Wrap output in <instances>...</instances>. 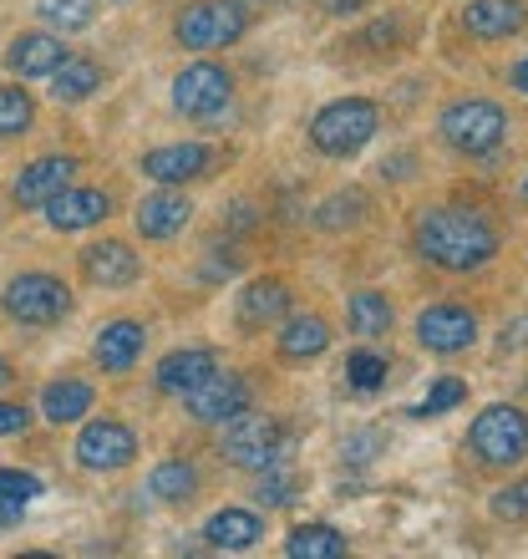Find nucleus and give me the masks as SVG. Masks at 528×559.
I'll return each instance as SVG.
<instances>
[{"label":"nucleus","instance_id":"f3484780","mask_svg":"<svg viewBox=\"0 0 528 559\" xmlns=\"http://www.w3.org/2000/svg\"><path fill=\"white\" fill-rule=\"evenodd\" d=\"M189 219H193V204L173 189L147 193L143 204H137V214H132V224H137V235L143 239H173V235L189 229Z\"/></svg>","mask_w":528,"mask_h":559},{"label":"nucleus","instance_id":"bb28decb","mask_svg":"<svg viewBox=\"0 0 528 559\" xmlns=\"http://www.w3.org/2000/svg\"><path fill=\"white\" fill-rule=\"evenodd\" d=\"M103 87V67L87 57H67L51 72V92H57V103H82V97H92V92Z\"/></svg>","mask_w":528,"mask_h":559},{"label":"nucleus","instance_id":"9d476101","mask_svg":"<svg viewBox=\"0 0 528 559\" xmlns=\"http://www.w3.org/2000/svg\"><path fill=\"white\" fill-rule=\"evenodd\" d=\"M183 402H189V417H193V423L229 427L235 417L250 413L254 392H250V382H244V377H235V371H214V377H208L204 386H193Z\"/></svg>","mask_w":528,"mask_h":559},{"label":"nucleus","instance_id":"7c9ffc66","mask_svg":"<svg viewBox=\"0 0 528 559\" xmlns=\"http://www.w3.org/2000/svg\"><path fill=\"white\" fill-rule=\"evenodd\" d=\"M382 382H386V356L382 352L361 346V352L346 356V386H351V392H376Z\"/></svg>","mask_w":528,"mask_h":559},{"label":"nucleus","instance_id":"1a4fd4ad","mask_svg":"<svg viewBox=\"0 0 528 559\" xmlns=\"http://www.w3.org/2000/svg\"><path fill=\"white\" fill-rule=\"evenodd\" d=\"M132 457H137V432L128 423H118V417H97L76 438V463L87 473H118Z\"/></svg>","mask_w":528,"mask_h":559},{"label":"nucleus","instance_id":"a19ab883","mask_svg":"<svg viewBox=\"0 0 528 559\" xmlns=\"http://www.w3.org/2000/svg\"><path fill=\"white\" fill-rule=\"evenodd\" d=\"M112 5H128V0H112Z\"/></svg>","mask_w":528,"mask_h":559},{"label":"nucleus","instance_id":"412c9836","mask_svg":"<svg viewBox=\"0 0 528 559\" xmlns=\"http://www.w3.org/2000/svg\"><path fill=\"white\" fill-rule=\"evenodd\" d=\"M290 310V285L285 280H254V285H244V295H239V325L244 331H264V325H275L279 316Z\"/></svg>","mask_w":528,"mask_h":559},{"label":"nucleus","instance_id":"ea45409f","mask_svg":"<svg viewBox=\"0 0 528 559\" xmlns=\"http://www.w3.org/2000/svg\"><path fill=\"white\" fill-rule=\"evenodd\" d=\"M524 199H528V178H524Z\"/></svg>","mask_w":528,"mask_h":559},{"label":"nucleus","instance_id":"c9c22d12","mask_svg":"<svg viewBox=\"0 0 528 559\" xmlns=\"http://www.w3.org/2000/svg\"><path fill=\"white\" fill-rule=\"evenodd\" d=\"M382 448H386V438L367 427V432H351V438L340 442V457H346V463H371V457L382 453Z\"/></svg>","mask_w":528,"mask_h":559},{"label":"nucleus","instance_id":"4be33fe9","mask_svg":"<svg viewBox=\"0 0 528 559\" xmlns=\"http://www.w3.org/2000/svg\"><path fill=\"white\" fill-rule=\"evenodd\" d=\"M204 539H208V549H254L264 539V524L250 509H219L204 524Z\"/></svg>","mask_w":528,"mask_h":559},{"label":"nucleus","instance_id":"0eeeda50","mask_svg":"<svg viewBox=\"0 0 528 559\" xmlns=\"http://www.w3.org/2000/svg\"><path fill=\"white\" fill-rule=\"evenodd\" d=\"M0 306H5V316L21 325H57L72 316V290H67L57 275L31 270V275H15L11 285H5Z\"/></svg>","mask_w":528,"mask_h":559},{"label":"nucleus","instance_id":"58836bf2","mask_svg":"<svg viewBox=\"0 0 528 559\" xmlns=\"http://www.w3.org/2000/svg\"><path fill=\"white\" fill-rule=\"evenodd\" d=\"M11 382H15V367L5 361V356H0V386H11Z\"/></svg>","mask_w":528,"mask_h":559},{"label":"nucleus","instance_id":"473e14b6","mask_svg":"<svg viewBox=\"0 0 528 559\" xmlns=\"http://www.w3.org/2000/svg\"><path fill=\"white\" fill-rule=\"evenodd\" d=\"M36 118V103H31V92L21 87H0V138H21Z\"/></svg>","mask_w":528,"mask_h":559},{"label":"nucleus","instance_id":"6ab92c4d","mask_svg":"<svg viewBox=\"0 0 528 559\" xmlns=\"http://www.w3.org/2000/svg\"><path fill=\"white\" fill-rule=\"evenodd\" d=\"M463 26L478 36V41H508L528 26V5L524 0H472L463 11Z\"/></svg>","mask_w":528,"mask_h":559},{"label":"nucleus","instance_id":"c756f323","mask_svg":"<svg viewBox=\"0 0 528 559\" xmlns=\"http://www.w3.org/2000/svg\"><path fill=\"white\" fill-rule=\"evenodd\" d=\"M300 488H305V484H300V473H295L285 457H279V463H269V468H260V503H264V509H285Z\"/></svg>","mask_w":528,"mask_h":559},{"label":"nucleus","instance_id":"e433bc0d","mask_svg":"<svg viewBox=\"0 0 528 559\" xmlns=\"http://www.w3.org/2000/svg\"><path fill=\"white\" fill-rule=\"evenodd\" d=\"M31 427V413L21 402H0V438H15V432H26Z\"/></svg>","mask_w":528,"mask_h":559},{"label":"nucleus","instance_id":"f03ea898","mask_svg":"<svg viewBox=\"0 0 528 559\" xmlns=\"http://www.w3.org/2000/svg\"><path fill=\"white\" fill-rule=\"evenodd\" d=\"M376 128H382L376 103H367V97H340V103L315 112L310 143H315V153H325V158H356V153L376 138Z\"/></svg>","mask_w":528,"mask_h":559},{"label":"nucleus","instance_id":"20e7f679","mask_svg":"<svg viewBox=\"0 0 528 559\" xmlns=\"http://www.w3.org/2000/svg\"><path fill=\"white\" fill-rule=\"evenodd\" d=\"M468 453L478 457V468H514L528 457V413L493 402L483 417L468 427Z\"/></svg>","mask_w":528,"mask_h":559},{"label":"nucleus","instance_id":"72a5a7b5","mask_svg":"<svg viewBox=\"0 0 528 559\" xmlns=\"http://www.w3.org/2000/svg\"><path fill=\"white\" fill-rule=\"evenodd\" d=\"M457 402H468V382H457V377H442L437 386H432V392H427V402H417V407H411V417H442V413H453Z\"/></svg>","mask_w":528,"mask_h":559},{"label":"nucleus","instance_id":"6e6552de","mask_svg":"<svg viewBox=\"0 0 528 559\" xmlns=\"http://www.w3.org/2000/svg\"><path fill=\"white\" fill-rule=\"evenodd\" d=\"M235 103V76L224 72L219 61H193L173 76V107L193 122L219 118L224 107Z\"/></svg>","mask_w":528,"mask_h":559},{"label":"nucleus","instance_id":"f704fd0d","mask_svg":"<svg viewBox=\"0 0 528 559\" xmlns=\"http://www.w3.org/2000/svg\"><path fill=\"white\" fill-rule=\"evenodd\" d=\"M488 509H493V519H499V524H528V478L499 488V493L488 499Z\"/></svg>","mask_w":528,"mask_h":559},{"label":"nucleus","instance_id":"f8f14e48","mask_svg":"<svg viewBox=\"0 0 528 559\" xmlns=\"http://www.w3.org/2000/svg\"><path fill=\"white\" fill-rule=\"evenodd\" d=\"M214 168H219V153L208 143H168L143 158V174L158 183H193V178H208Z\"/></svg>","mask_w":528,"mask_h":559},{"label":"nucleus","instance_id":"cd10ccee","mask_svg":"<svg viewBox=\"0 0 528 559\" xmlns=\"http://www.w3.org/2000/svg\"><path fill=\"white\" fill-rule=\"evenodd\" d=\"M285 555L290 559H340L346 555V534L331 530V524H300L285 539Z\"/></svg>","mask_w":528,"mask_h":559},{"label":"nucleus","instance_id":"dca6fc26","mask_svg":"<svg viewBox=\"0 0 528 559\" xmlns=\"http://www.w3.org/2000/svg\"><path fill=\"white\" fill-rule=\"evenodd\" d=\"M107 214H112V199H107L103 189H72V183L46 204V224L61 229V235H72V229H92V224H103Z\"/></svg>","mask_w":528,"mask_h":559},{"label":"nucleus","instance_id":"9b49d317","mask_svg":"<svg viewBox=\"0 0 528 559\" xmlns=\"http://www.w3.org/2000/svg\"><path fill=\"white\" fill-rule=\"evenodd\" d=\"M472 341H478V316L468 306H453V300H442V306H427L417 316V346L432 356H457L468 352Z\"/></svg>","mask_w":528,"mask_h":559},{"label":"nucleus","instance_id":"2eb2a0df","mask_svg":"<svg viewBox=\"0 0 528 559\" xmlns=\"http://www.w3.org/2000/svg\"><path fill=\"white\" fill-rule=\"evenodd\" d=\"M82 275L87 285H103V290H122L143 275V260L122 245V239H103V245H87L82 250Z\"/></svg>","mask_w":528,"mask_h":559},{"label":"nucleus","instance_id":"f257e3e1","mask_svg":"<svg viewBox=\"0 0 528 559\" xmlns=\"http://www.w3.org/2000/svg\"><path fill=\"white\" fill-rule=\"evenodd\" d=\"M411 245L427 265L447 270V275H472L499 254V229L472 209H422Z\"/></svg>","mask_w":528,"mask_h":559},{"label":"nucleus","instance_id":"2f4dec72","mask_svg":"<svg viewBox=\"0 0 528 559\" xmlns=\"http://www.w3.org/2000/svg\"><path fill=\"white\" fill-rule=\"evenodd\" d=\"M36 15H41L46 26H57V31H82V26H92L97 0H41Z\"/></svg>","mask_w":528,"mask_h":559},{"label":"nucleus","instance_id":"a211bd4d","mask_svg":"<svg viewBox=\"0 0 528 559\" xmlns=\"http://www.w3.org/2000/svg\"><path fill=\"white\" fill-rule=\"evenodd\" d=\"M72 174H76V158H36L31 168H21V178H15V189H11L15 204L46 209L67 183H72Z\"/></svg>","mask_w":528,"mask_h":559},{"label":"nucleus","instance_id":"39448f33","mask_svg":"<svg viewBox=\"0 0 528 559\" xmlns=\"http://www.w3.org/2000/svg\"><path fill=\"white\" fill-rule=\"evenodd\" d=\"M250 31V11L239 0H199V5H183L173 21V41L183 51H224L235 46L239 36Z\"/></svg>","mask_w":528,"mask_h":559},{"label":"nucleus","instance_id":"7ed1b4c3","mask_svg":"<svg viewBox=\"0 0 528 559\" xmlns=\"http://www.w3.org/2000/svg\"><path fill=\"white\" fill-rule=\"evenodd\" d=\"M437 133L453 153H468V158H488L493 147H503L508 138V112L488 97H463L437 118Z\"/></svg>","mask_w":528,"mask_h":559},{"label":"nucleus","instance_id":"4468645a","mask_svg":"<svg viewBox=\"0 0 528 559\" xmlns=\"http://www.w3.org/2000/svg\"><path fill=\"white\" fill-rule=\"evenodd\" d=\"M143 352H147V331L137 321H112L92 341V356H97V367H103L107 377H128V371L143 361Z\"/></svg>","mask_w":528,"mask_h":559},{"label":"nucleus","instance_id":"ddd939ff","mask_svg":"<svg viewBox=\"0 0 528 559\" xmlns=\"http://www.w3.org/2000/svg\"><path fill=\"white\" fill-rule=\"evenodd\" d=\"M219 371V356L208 352V346H183V352H168L158 361V392L163 397H189L193 386H204L208 377Z\"/></svg>","mask_w":528,"mask_h":559},{"label":"nucleus","instance_id":"c85d7f7f","mask_svg":"<svg viewBox=\"0 0 528 559\" xmlns=\"http://www.w3.org/2000/svg\"><path fill=\"white\" fill-rule=\"evenodd\" d=\"M31 499H41V478H36V473H21V468H0V530L21 524Z\"/></svg>","mask_w":528,"mask_h":559},{"label":"nucleus","instance_id":"423d86ee","mask_svg":"<svg viewBox=\"0 0 528 559\" xmlns=\"http://www.w3.org/2000/svg\"><path fill=\"white\" fill-rule=\"evenodd\" d=\"M290 453V427L279 423V417L269 413H244L229 423V432H224V457L235 463V468H269V463H279V457Z\"/></svg>","mask_w":528,"mask_h":559},{"label":"nucleus","instance_id":"aec40b11","mask_svg":"<svg viewBox=\"0 0 528 559\" xmlns=\"http://www.w3.org/2000/svg\"><path fill=\"white\" fill-rule=\"evenodd\" d=\"M67 57H72V51H67L61 36H51V31H26V36H15L11 51H5L11 72H21V76H51Z\"/></svg>","mask_w":528,"mask_h":559},{"label":"nucleus","instance_id":"b1692460","mask_svg":"<svg viewBox=\"0 0 528 559\" xmlns=\"http://www.w3.org/2000/svg\"><path fill=\"white\" fill-rule=\"evenodd\" d=\"M325 346H331L325 316H295V321H285V331H279V356H285V361H315Z\"/></svg>","mask_w":528,"mask_h":559},{"label":"nucleus","instance_id":"393cba45","mask_svg":"<svg viewBox=\"0 0 528 559\" xmlns=\"http://www.w3.org/2000/svg\"><path fill=\"white\" fill-rule=\"evenodd\" d=\"M147 493L158 503H189L199 493V468H193L189 457H168L158 468L147 473Z\"/></svg>","mask_w":528,"mask_h":559},{"label":"nucleus","instance_id":"4c0bfd02","mask_svg":"<svg viewBox=\"0 0 528 559\" xmlns=\"http://www.w3.org/2000/svg\"><path fill=\"white\" fill-rule=\"evenodd\" d=\"M508 76H514V87H518V92H524V97H528V57L518 61V67H514V72H508Z\"/></svg>","mask_w":528,"mask_h":559},{"label":"nucleus","instance_id":"a878e982","mask_svg":"<svg viewBox=\"0 0 528 559\" xmlns=\"http://www.w3.org/2000/svg\"><path fill=\"white\" fill-rule=\"evenodd\" d=\"M346 321H351V336L361 341H376L392 331V300H386L382 290H356L351 295V306H346Z\"/></svg>","mask_w":528,"mask_h":559},{"label":"nucleus","instance_id":"5701e85b","mask_svg":"<svg viewBox=\"0 0 528 559\" xmlns=\"http://www.w3.org/2000/svg\"><path fill=\"white\" fill-rule=\"evenodd\" d=\"M92 402H97V392H92L87 382H76V377H61V382H51L41 392V413L46 423H82V417L92 413Z\"/></svg>","mask_w":528,"mask_h":559}]
</instances>
